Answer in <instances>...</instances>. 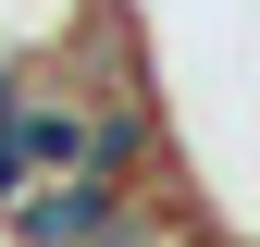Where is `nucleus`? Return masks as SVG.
<instances>
[{"instance_id": "f257e3e1", "label": "nucleus", "mask_w": 260, "mask_h": 247, "mask_svg": "<svg viewBox=\"0 0 260 247\" xmlns=\"http://www.w3.org/2000/svg\"><path fill=\"white\" fill-rule=\"evenodd\" d=\"M124 210H137V185H112V173H50V185H25V198L0 210V247H100Z\"/></svg>"}, {"instance_id": "f03ea898", "label": "nucleus", "mask_w": 260, "mask_h": 247, "mask_svg": "<svg viewBox=\"0 0 260 247\" xmlns=\"http://www.w3.org/2000/svg\"><path fill=\"white\" fill-rule=\"evenodd\" d=\"M13 99H25V62H0V124H13Z\"/></svg>"}]
</instances>
